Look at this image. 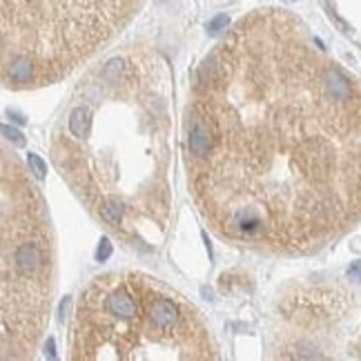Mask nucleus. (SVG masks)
<instances>
[{
	"label": "nucleus",
	"instance_id": "1",
	"mask_svg": "<svg viewBox=\"0 0 361 361\" xmlns=\"http://www.w3.org/2000/svg\"><path fill=\"white\" fill-rule=\"evenodd\" d=\"M208 332L192 305L136 274L103 277L80 299L74 326V359L168 357L205 359Z\"/></svg>",
	"mask_w": 361,
	"mask_h": 361
},
{
	"label": "nucleus",
	"instance_id": "2",
	"mask_svg": "<svg viewBox=\"0 0 361 361\" xmlns=\"http://www.w3.org/2000/svg\"><path fill=\"white\" fill-rule=\"evenodd\" d=\"M5 163L3 174V343L16 357L31 352L49 310V243L40 196ZM7 348V350H9Z\"/></svg>",
	"mask_w": 361,
	"mask_h": 361
},
{
	"label": "nucleus",
	"instance_id": "3",
	"mask_svg": "<svg viewBox=\"0 0 361 361\" xmlns=\"http://www.w3.org/2000/svg\"><path fill=\"white\" fill-rule=\"evenodd\" d=\"M69 134H72L76 141H83V138H87L89 129H91V110L87 105H78L72 110V114H69Z\"/></svg>",
	"mask_w": 361,
	"mask_h": 361
},
{
	"label": "nucleus",
	"instance_id": "4",
	"mask_svg": "<svg viewBox=\"0 0 361 361\" xmlns=\"http://www.w3.org/2000/svg\"><path fill=\"white\" fill-rule=\"evenodd\" d=\"M27 163H29V168H31V172H34V176H36V179H38V181L45 179L47 165H45V161H42L38 154L29 152V156H27Z\"/></svg>",
	"mask_w": 361,
	"mask_h": 361
},
{
	"label": "nucleus",
	"instance_id": "5",
	"mask_svg": "<svg viewBox=\"0 0 361 361\" xmlns=\"http://www.w3.org/2000/svg\"><path fill=\"white\" fill-rule=\"evenodd\" d=\"M225 27H228V16H217V18H212L208 23V34H212V36H217L219 31H223Z\"/></svg>",
	"mask_w": 361,
	"mask_h": 361
},
{
	"label": "nucleus",
	"instance_id": "6",
	"mask_svg": "<svg viewBox=\"0 0 361 361\" xmlns=\"http://www.w3.org/2000/svg\"><path fill=\"white\" fill-rule=\"evenodd\" d=\"M110 256H112V241L107 239V236H103L98 243V250H96V259H98V261H107Z\"/></svg>",
	"mask_w": 361,
	"mask_h": 361
},
{
	"label": "nucleus",
	"instance_id": "7",
	"mask_svg": "<svg viewBox=\"0 0 361 361\" xmlns=\"http://www.w3.org/2000/svg\"><path fill=\"white\" fill-rule=\"evenodd\" d=\"M3 134H5V138H7V141H14L16 145H23V143H25L23 134H20L18 129L9 127V125H3Z\"/></svg>",
	"mask_w": 361,
	"mask_h": 361
},
{
	"label": "nucleus",
	"instance_id": "8",
	"mask_svg": "<svg viewBox=\"0 0 361 361\" xmlns=\"http://www.w3.org/2000/svg\"><path fill=\"white\" fill-rule=\"evenodd\" d=\"M348 277L352 279V281H357V283H361V261H354L352 266L348 268Z\"/></svg>",
	"mask_w": 361,
	"mask_h": 361
},
{
	"label": "nucleus",
	"instance_id": "9",
	"mask_svg": "<svg viewBox=\"0 0 361 361\" xmlns=\"http://www.w3.org/2000/svg\"><path fill=\"white\" fill-rule=\"evenodd\" d=\"M45 352L49 354V357H56V350H54V339L51 337L47 339V343H45Z\"/></svg>",
	"mask_w": 361,
	"mask_h": 361
}]
</instances>
